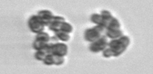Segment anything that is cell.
<instances>
[{"label": "cell", "instance_id": "1", "mask_svg": "<svg viewBox=\"0 0 153 74\" xmlns=\"http://www.w3.org/2000/svg\"><path fill=\"white\" fill-rule=\"evenodd\" d=\"M130 43L129 37L122 35L118 39H113L108 42V47L102 52L103 56L106 58L118 57L121 55L128 47Z\"/></svg>", "mask_w": 153, "mask_h": 74}, {"label": "cell", "instance_id": "2", "mask_svg": "<svg viewBox=\"0 0 153 74\" xmlns=\"http://www.w3.org/2000/svg\"><path fill=\"white\" fill-rule=\"evenodd\" d=\"M107 28L101 25H95L94 27L88 28L84 33V38L88 43H93L99 40L102 36L106 35Z\"/></svg>", "mask_w": 153, "mask_h": 74}, {"label": "cell", "instance_id": "3", "mask_svg": "<svg viewBox=\"0 0 153 74\" xmlns=\"http://www.w3.org/2000/svg\"><path fill=\"white\" fill-rule=\"evenodd\" d=\"M27 25H28L29 30L36 34L38 33L44 32L45 27H46V25L37 15H34L30 16V18L27 21Z\"/></svg>", "mask_w": 153, "mask_h": 74}, {"label": "cell", "instance_id": "4", "mask_svg": "<svg viewBox=\"0 0 153 74\" xmlns=\"http://www.w3.org/2000/svg\"><path fill=\"white\" fill-rule=\"evenodd\" d=\"M108 37L105 35V36H102L101 38H100L99 40L95 41L93 43H90L88 49L91 52L97 53L100 52H103L108 47Z\"/></svg>", "mask_w": 153, "mask_h": 74}, {"label": "cell", "instance_id": "5", "mask_svg": "<svg viewBox=\"0 0 153 74\" xmlns=\"http://www.w3.org/2000/svg\"><path fill=\"white\" fill-rule=\"evenodd\" d=\"M52 54L59 55L61 57H65L68 54V46L64 43H56L55 44H51Z\"/></svg>", "mask_w": 153, "mask_h": 74}, {"label": "cell", "instance_id": "6", "mask_svg": "<svg viewBox=\"0 0 153 74\" xmlns=\"http://www.w3.org/2000/svg\"><path fill=\"white\" fill-rule=\"evenodd\" d=\"M43 62L46 65H61L64 63V57L55 54H50L48 55L46 59L43 61Z\"/></svg>", "mask_w": 153, "mask_h": 74}, {"label": "cell", "instance_id": "7", "mask_svg": "<svg viewBox=\"0 0 153 74\" xmlns=\"http://www.w3.org/2000/svg\"><path fill=\"white\" fill-rule=\"evenodd\" d=\"M37 15L39 16L40 19L44 22L46 26L48 25V24L52 21L53 17L55 16L53 15V13L51 11H48V10H40V11H38Z\"/></svg>", "mask_w": 153, "mask_h": 74}, {"label": "cell", "instance_id": "8", "mask_svg": "<svg viewBox=\"0 0 153 74\" xmlns=\"http://www.w3.org/2000/svg\"><path fill=\"white\" fill-rule=\"evenodd\" d=\"M100 15L102 16V20H103L102 26L105 27V28H107L108 25V24H109V22L111 21V19L113 18V15H112V14H111L109 11H108V10H102V11L100 12Z\"/></svg>", "mask_w": 153, "mask_h": 74}, {"label": "cell", "instance_id": "9", "mask_svg": "<svg viewBox=\"0 0 153 74\" xmlns=\"http://www.w3.org/2000/svg\"><path fill=\"white\" fill-rule=\"evenodd\" d=\"M123 35V33L121 29L120 30H108L106 31V36L108 37V39L113 40V39H118L120 37Z\"/></svg>", "mask_w": 153, "mask_h": 74}, {"label": "cell", "instance_id": "10", "mask_svg": "<svg viewBox=\"0 0 153 74\" xmlns=\"http://www.w3.org/2000/svg\"><path fill=\"white\" fill-rule=\"evenodd\" d=\"M55 35L59 38V40L62 43H65V42H68L69 41L70 39V35L69 33H66V32H62V31H59V32H56L55 33Z\"/></svg>", "mask_w": 153, "mask_h": 74}, {"label": "cell", "instance_id": "11", "mask_svg": "<svg viewBox=\"0 0 153 74\" xmlns=\"http://www.w3.org/2000/svg\"><path fill=\"white\" fill-rule=\"evenodd\" d=\"M35 40L37 41H41V42H45V43H48L50 40V36L48 33H45V32H41V33H38L36 34L35 36Z\"/></svg>", "mask_w": 153, "mask_h": 74}, {"label": "cell", "instance_id": "12", "mask_svg": "<svg viewBox=\"0 0 153 74\" xmlns=\"http://www.w3.org/2000/svg\"><path fill=\"white\" fill-rule=\"evenodd\" d=\"M108 30H120V21L117 19V18L113 17L111 21L109 22L108 27H107Z\"/></svg>", "mask_w": 153, "mask_h": 74}, {"label": "cell", "instance_id": "13", "mask_svg": "<svg viewBox=\"0 0 153 74\" xmlns=\"http://www.w3.org/2000/svg\"><path fill=\"white\" fill-rule=\"evenodd\" d=\"M90 21L92 23H94L96 25H101L102 26V16L100 15V14H92L90 15Z\"/></svg>", "mask_w": 153, "mask_h": 74}, {"label": "cell", "instance_id": "14", "mask_svg": "<svg viewBox=\"0 0 153 74\" xmlns=\"http://www.w3.org/2000/svg\"><path fill=\"white\" fill-rule=\"evenodd\" d=\"M48 44V43H45V42H41V41L34 40L32 46H33V48H34L36 51H41V50L44 49Z\"/></svg>", "mask_w": 153, "mask_h": 74}, {"label": "cell", "instance_id": "15", "mask_svg": "<svg viewBox=\"0 0 153 74\" xmlns=\"http://www.w3.org/2000/svg\"><path fill=\"white\" fill-rule=\"evenodd\" d=\"M60 31L66 32V33H72V31H73V27H72V25H71L69 23H68V22L65 21V22H63L62 25H61Z\"/></svg>", "mask_w": 153, "mask_h": 74}, {"label": "cell", "instance_id": "16", "mask_svg": "<svg viewBox=\"0 0 153 74\" xmlns=\"http://www.w3.org/2000/svg\"><path fill=\"white\" fill-rule=\"evenodd\" d=\"M46 57H47V54L45 52H41V51H36L35 52V59L37 60V61L43 62L46 59Z\"/></svg>", "mask_w": 153, "mask_h": 74}, {"label": "cell", "instance_id": "17", "mask_svg": "<svg viewBox=\"0 0 153 74\" xmlns=\"http://www.w3.org/2000/svg\"><path fill=\"white\" fill-rule=\"evenodd\" d=\"M60 41L59 40V38L56 36V35H54V36H52V37H50V40H49V44H56V43H59Z\"/></svg>", "mask_w": 153, "mask_h": 74}]
</instances>
